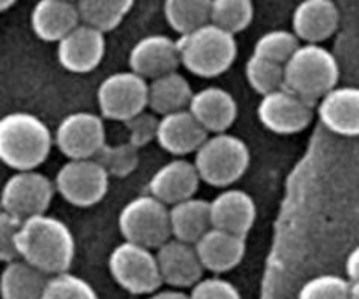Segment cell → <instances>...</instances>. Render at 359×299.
Returning a JSON list of instances; mask_svg holds the SVG:
<instances>
[{
	"instance_id": "obj_22",
	"label": "cell",
	"mask_w": 359,
	"mask_h": 299,
	"mask_svg": "<svg viewBox=\"0 0 359 299\" xmlns=\"http://www.w3.org/2000/svg\"><path fill=\"white\" fill-rule=\"evenodd\" d=\"M212 228L245 237L256 221V203L249 193L242 189H226L210 202Z\"/></svg>"
},
{
	"instance_id": "obj_13",
	"label": "cell",
	"mask_w": 359,
	"mask_h": 299,
	"mask_svg": "<svg viewBox=\"0 0 359 299\" xmlns=\"http://www.w3.org/2000/svg\"><path fill=\"white\" fill-rule=\"evenodd\" d=\"M105 55V32L81 23L58 42L60 65L72 74H88L97 69Z\"/></svg>"
},
{
	"instance_id": "obj_20",
	"label": "cell",
	"mask_w": 359,
	"mask_h": 299,
	"mask_svg": "<svg viewBox=\"0 0 359 299\" xmlns=\"http://www.w3.org/2000/svg\"><path fill=\"white\" fill-rule=\"evenodd\" d=\"M321 123L342 137L359 135V88L335 86L318 102Z\"/></svg>"
},
{
	"instance_id": "obj_37",
	"label": "cell",
	"mask_w": 359,
	"mask_h": 299,
	"mask_svg": "<svg viewBox=\"0 0 359 299\" xmlns=\"http://www.w3.org/2000/svg\"><path fill=\"white\" fill-rule=\"evenodd\" d=\"M189 299H242V296L233 284L219 277H212L198 280L191 287Z\"/></svg>"
},
{
	"instance_id": "obj_9",
	"label": "cell",
	"mask_w": 359,
	"mask_h": 299,
	"mask_svg": "<svg viewBox=\"0 0 359 299\" xmlns=\"http://www.w3.org/2000/svg\"><path fill=\"white\" fill-rule=\"evenodd\" d=\"M105 168L95 158L69 160L58 170L55 188L67 203L74 207H93L104 200L109 189Z\"/></svg>"
},
{
	"instance_id": "obj_35",
	"label": "cell",
	"mask_w": 359,
	"mask_h": 299,
	"mask_svg": "<svg viewBox=\"0 0 359 299\" xmlns=\"http://www.w3.org/2000/svg\"><path fill=\"white\" fill-rule=\"evenodd\" d=\"M158 114L154 112H139L137 116L130 118L125 121L126 128L130 133V142L135 147H144L151 142L156 140L158 135V126H160V119L156 118Z\"/></svg>"
},
{
	"instance_id": "obj_41",
	"label": "cell",
	"mask_w": 359,
	"mask_h": 299,
	"mask_svg": "<svg viewBox=\"0 0 359 299\" xmlns=\"http://www.w3.org/2000/svg\"><path fill=\"white\" fill-rule=\"evenodd\" d=\"M351 299H359V282H351Z\"/></svg>"
},
{
	"instance_id": "obj_16",
	"label": "cell",
	"mask_w": 359,
	"mask_h": 299,
	"mask_svg": "<svg viewBox=\"0 0 359 299\" xmlns=\"http://www.w3.org/2000/svg\"><path fill=\"white\" fill-rule=\"evenodd\" d=\"M200 181L202 179L195 163L184 158H175L154 172L149 181V191L165 205H175L193 198L198 191Z\"/></svg>"
},
{
	"instance_id": "obj_18",
	"label": "cell",
	"mask_w": 359,
	"mask_h": 299,
	"mask_svg": "<svg viewBox=\"0 0 359 299\" xmlns=\"http://www.w3.org/2000/svg\"><path fill=\"white\" fill-rule=\"evenodd\" d=\"M340 25V11L333 0H302L293 13V32L307 44L328 41Z\"/></svg>"
},
{
	"instance_id": "obj_25",
	"label": "cell",
	"mask_w": 359,
	"mask_h": 299,
	"mask_svg": "<svg viewBox=\"0 0 359 299\" xmlns=\"http://www.w3.org/2000/svg\"><path fill=\"white\" fill-rule=\"evenodd\" d=\"M48 275L25 259L6 263L0 273V298L2 299H42Z\"/></svg>"
},
{
	"instance_id": "obj_33",
	"label": "cell",
	"mask_w": 359,
	"mask_h": 299,
	"mask_svg": "<svg viewBox=\"0 0 359 299\" xmlns=\"http://www.w3.org/2000/svg\"><path fill=\"white\" fill-rule=\"evenodd\" d=\"M42 299H100L97 291L81 277L69 272L51 275L46 282Z\"/></svg>"
},
{
	"instance_id": "obj_12",
	"label": "cell",
	"mask_w": 359,
	"mask_h": 299,
	"mask_svg": "<svg viewBox=\"0 0 359 299\" xmlns=\"http://www.w3.org/2000/svg\"><path fill=\"white\" fill-rule=\"evenodd\" d=\"M258 119L269 132L293 135L307 128L314 119V105L305 102L287 88L263 95L258 105Z\"/></svg>"
},
{
	"instance_id": "obj_8",
	"label": "cell",
	"mask_w": 359,
	"mask_h": 299,
	"mask_svg": "<svg viewBox=\"0 0 359 299\" xmlns=\"http://www.w3.org/2000/svg\"><path fill=\"white\" fill-rule=\"evenodd\" d=\"M149 83L133 70L114 72L102 81L97 91L100 114L112 121H128L147 107Z\"/></svg>"
},
{
	"instance_id": "obj_40",
	"label": "cell",
	"mask_w": 359,
	"mask_h": 299,
	"mask_svg": "<svg viewBox=\"0 0 359 299\" xmlns=\"http://www.w3.org/2000/svg\"><path fill=\"white\" fill-rule=\"evenodd\" d=\"M16 2H18V0H0V13L11 9V7H13Z\"/></svg>"
},
{
	"instance_id": "obj_21",
	"label": "cell",
	"mask_w": 359,
	"mask_h": 299,
	"mask_svg": "<svg viewBox=\"0 0 359 299\" xmlns=\"http://www.w3.org/2000/svg\"><path fill=\"white\" fill-rule=\"evenodd\" d=\"M188 109L209 133H224L233 126L238 116V105L233 95L219 86L196 91Z\"/></svg>"
},
{
	"instance_id": "obj_29",
	"label": "cell",
	"mask_w": 359,
	"mask_h": 299,
	"mask_svg": "<svg viewBox=\"0 0 359 299\" xmlns=\"http://www.w3.org/2000/svg\"><path fill=\"white\" fill-rule=\"evenodd\" d=\"M255 20L252 0H212L210 23L237 35L244 32Z\"/></svg>"
},
{
	"instance_id": "obj_30",
	"label": "cell",
	"mask_w": 359,
	"mask_h": 299,
	"mask_svg": "<svg viewBox=\"0 0 359 299\" xmlns=\"http://www.w3.org/2000/svg\"><path fill=\"white\" fill-rule=\"evenodd\" d=\"M245 79L249 86L263 97L284 88V65L252 53L245 62Z\"/></svg>"
},
{
	"instance_id": "obj_36",
	"label": "cell",
	"mask_w": 359,
	"mask_h": 299,
	"mask_svg": "<svg viewBox=\"0 0 359 299\" xmlns=\"http://www.w3.org/2000/svg\"><path fill=\"white\" fill-rule=\"evenodd\" d=\"M21 219L0 210V263H11L20 258L18 254V231Z\"/></svg>"
},
{
	"instance_id": "obj_42",
	"label": "cell",
	"mask_w": 359,
	"mask_h": 299,
	"mask_svg": "<svg viewBox=\"0 0 359 299\" xmlns=\"http://www.w3.org/2000/svg\"><path fill=\"white\" fill-rule=\"evenodd\" d=\"M0 210H2V207H0Z\"/></svg>"
},
{
	"instance_id": "obj_34",
	"label": "cell",
	"mask_w": 359,
	"mask_h": 299,
	"mask_svg": "<svg viewBox=\"0 0 359 299\" xmlns=\"http://www.w3.org/2000/svg\"><path fill=\"white\" fill-rule=\"evenodd\" d=\"M298 299H351V280L339 275H319L304 284Z\"/></svg>"
},
{
	"instance_id": "obj_17",
	"label": "cell",
	"mask_w": 359,
	"mask_h": 299,
	"mask_svg": "<svg viewBox=\"0 0 359 299\" xmlns=\"http://www.w3.org/2000/svg\"><path fill=\"white\" fill-rule=\"evenodd\" d=\"M207 137H209V132L200 125L189 109H184V111L161 116L156 142L167 153L182 158L196 153Z\"/></svg>"
},
{
	"instance_id": "obj_43",
	"label": "cell",
	"mask_w": 359,
	"mask_h": 299,
	"mask_svg": "<svg viewBox=\"0 0 359 299\" xmlns=\"http://www.w3.org/2000/svg\"><path fill=\"white\" fill-rule=\"evenodd\" d=\"M74 2H77V0H74Z\"/></svg>"
},
{
	"instance_id": "obj_26",
	"label": "cell",
	"mask_w": 359,
	"mask_h": 299,
	"mask_svg": "<svg viewBox=\"0 0 359 299\" xmlns=\"http://www.w3.org/2000/svg\"><path fill=\"white\" fill-rule=\"evenodd\" d=\"M193 95L195 93L191 90V84L182 74L175 70V72H168L151 81L147 107H151L154 114L167 116L188 109Z\"/></svg>"
},
{
	"instance_id": "obj_28",
	"label": "cell",
	"mask_w": 359,
	"mask_h": 299,
	"mask_svg": "<svg viewBox=\"0 0 359 299\" xmlns=\"http://www.w3.org/2000/svg\"><path fill=\"white\" fill-rule=\"evenodd\" d=\"M135 0H77L81 20L102 32H111L121 25Z\"/></svg>"
},
{
	"instance_id": "obj_23",
	"label": "cell",
	"mask_w": 359,
	"mask_h": 299,
	"mask_svg": "<svg viewBox=\"0 0 359 299\" xmlns=\"http://www.w3.org/2000/svg\"><path fill=\"white\" fill-rule=\"evenodd\" d=\"M203 268L212 273L231 272L241 265L245 254V237L210 228L195 244Z\"/></svg>"
},
{
	"instance_id": "obj_10",
	"label": "cell",
	"mask_w": 359,
	"mask_h": 299,
	"mask_svg": "<svg viewBox=\"0 0 359 299\" xmlns=\"http://www.w3.org/2000/svg\"><path fill=\"white\" fill-rule=\"evenodd\" d=\"M55 182L35 170L16 172L0 191V207L18 219L46 214L55 196Z\"/></svg>"
},
{
	"instance_id": "obj_24",
	"label": "cell",
	"mask_w": 359,
	"mask_h": 299,
	"mask_svg": "<svg viewBox=\"0 0 359 299\" xmlns=\"http://www.w3.org/2000/svg\"><path fill=\"white\" fill-rule=\"evenodd\" d=\"M210 228V203L207 200L193 196L172 205L170 230L172 237L177 240L195 245Z\"/></svg>"
},
{
	"instance_id": "obj_38",
	"label": "cell",
	"mask_w": 359,
	"mask_h": 299,
	"mask_svg": "<svg viewBox=\"0 0 359 299\" xmlns=\"http://www.w3.org/2000/svg\"><path fill=\"white\" fill-rule=\"evenodd\" d=\"M346 272L351 282H359V245L347 256Z\"/></svg>"
},
{
	"instance_id": "obj_39",
	"label": "cell",
	"mask_w": 359,
	"mask_h": 299,
	"mask_svg": "<svg viewBox=\"0 0 359 299\" xmlns=\"http://www.w3.org/2000/svg\"><path fill=\"white\" fill-rule=\"evenodd\" d=\"M147 299H189V294L181 293V291H160V293H153Z\"/></svg>"
},
{
	"instance_id": "obj_7",
	"label": "cell",
	"mask_w": 359,
	"mask_h": 299,
	"mask_svg": "<svg viewBox=\"0 0 359 299\" xmlns=\"http://www.w3.org/2000/svg\"><path fill=\"white\" fill-rule=\"evenodd\" d=\"M109 272L116 284L130 294H153L163 284L156 254L128 240L111 252Z\"/></svg>"
},
{
	"instance_id": "obj_3",
	"label": "cell",
	"mask_w": 359,
	"mask_h": 299,
	"mask_svg": "<svg viewBox=\"0 0 359 299\" xmlns=\"http://www.w3.org/2000/svg\"><path fill=\"white\" fill-rule=\"evenodd\" d=\"M340 67L335 55L321 44H307L284 63V88L316 105L339 84Z\"/></svg>"
},
{
	"instance_id": "obj_14",
	"label": "cell",
	"mask_w": 359,
	"mask_h": 299,
	"mask_svg": "<svg viewBox=\"0 0 359 299\" xmlns=\"http://www.w3.org/2000/svg\"><path fill=\"white\" fill-rule=\"evenodd\" d=\"M128 63L133 72L151 81L168 72H175L181 65L177 41L161 34L142 37L130 51Z\"/></svg>"
},
{
	"instance_id": "obj_1",
	"label": "cell",
	"mask_w": 359,
	"mask_h": 299,
	"mask_svg": "<svg viewBox=\"0 0 359 299\" xmlns=\"http://www.w3.org/2000/svg\"><path fill=\"white\" fill-rule=\"evenodd\" d=\"M18 254L46 275L69 272L76 256V240L63 221L48 214L21 221Z\"/></svg>"
},
{
	"instance_id": "obj_6",
	"label": "cell",
	"mask_w": 359,
	"mask_h": 299,
	"mask_svg": "<svg viewBox=\"0 0 359 299\" xmlns=\"http://www.w3.org/2000/svg\"><path fill=\"white\" fill-rule=\"evenodd\" d=\"M118 226L125 240L158 249L172 237L170 209L153 195L139 196L123 207Z\"/></svg>"
},
{
	"instance_id": "obj_11",
	"label": "cell",
	"mask_w": 359,
	"mask_h": 299,
	"mask_svg": "<svg viewBox=\"0 0 359 299\" xmlns=\"http://www.w3.org/2000/svg\"><path fill=\"white\" fill-rule=\"evenodd\" d=\"M55 144L69 160H90L105 146V126L93 112H72L60 121Z\"/></svg>"
},
{
	"instance_id": "obj_31",
	"label": "cell",
	"mask_w": 359,
	"mask_h": 299,
	"mask_svg": "<svg viewBox=\"0 0 359 299\" xmlns=\"http://www.w3.org/2000/svg\"><path fill=\"white\" fill-rule=\"evenodd\" d=\"M95 160L112 177H128L139 167V147L133 146L132 142L116 144V146L105 144Z\"/></svg>"
},
{
	"instance_id": "obj_27",
	"label": "cell",
	"mask_w": 359,
	"mask_h": 299,
	"mask_svg": "<svg viewBox=\"0 0 359 299\" xmlns=\"http://www.w3.org/2000/svg\"><path fill=\"white\" fill-rule=\"evenodd\" d=\"M212 0H165V20L179 35L210 23Z\"/></svg>"
},
{
	"instance_id": "obj_4",
	"label": "cell",
	"mask_w": 359,
	"mask_h": 299,
	"mask_svg": "<svg viewBox=\"0 0 359 299\" xmlns=\"http://www.w3.org/2000/svg\"><path fill=\"white\" fill-rule=\"evenodd\" d=\"M181 65L198 77H217L226 72L237 60L238 46L233 34L214 23L179 37Z\"/></svg>"
},
{
	"instance_id": "obj_2",
	"label": "cell",
	"mask_w": 359,
	"mask_h": 299,
	"mask_svg": "<svg viewBox=\"0 0 359 299\" xmlns=\"http://www.w3.org/2000/svg\"><path fill=\"white\" fill-rule=\"evenodd\" d=\"M55 144L51 130L30 112L0 118V161L16 172L35 170L48 160Z\"/></svg>"
},
{
	"instance_id": "obj_15",
	"label": "cell",
	"mask_w": 359,
	"mask_h": 299,
	"mask_svg": "<svg viewBox=\"0 0 359 299\" xmlns=\"http://www.w3.org/2000/svg\"><path fill=\"white\" fill-rule=\"evenodd\" d=\"M156 259L161 280L175 289L193 287L198 280H202L205 268L193 244L170 238L158 247Z\"/></svg>"
},
{
	"instance_id": "obj_5",
	"label": "cell",
	"mask_w": 359,
	"mask_h": 299,
	"mask_svg": "<svg viewBox=\"0 0 359 299\" xmlns=\"http://www.w3.org/2000/svg\"><path fill=\"white\" fill-rule=\"evenodd\" d=\"M200 179L214 188H228L248 172L251 153L248 144L231 133H214L195 153Z\"/></svg>"
},
{
	"instance_id": "obj_19",
	"label": "cell",
	"mask_w": 359,
	"mask_h": 299,
	"mask_svg": "<svg viewBox=\"0 0 359 299\" xmlns=\"http://www.w3.org/2000/svg\"><path fill=\"white\" fill-rule=\"evenodd\" d=\"M81 23L79 7L74 0H37L30 14L32 30L44 42L58 44Z\"/></svg>"
},
{
	"instance_id": "obj_32",
	"label": "cell",
	"mask_w": 359,
	"mask_h": 299,
	"mask_svg": "<svg viewBox=\"0 0 359 299\" xmlns=\"http://www.w3.org/2000/svg\"><path fill=\"white\" fill-rule=\"evenodd\" d=\"M300 39L290 30H270L263 34L255 44V55L277 63H286L300 48Z\"/></svg>"
}]
</instances>
